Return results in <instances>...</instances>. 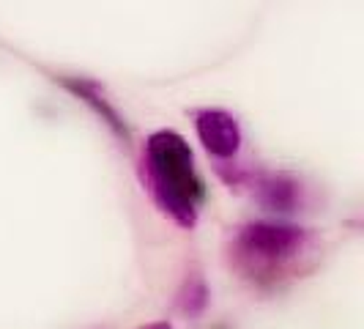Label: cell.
Here are the masks:
<instances>
[{
  "label": "cell",
  "instance_id": "277c9868",
  "mask_svg": "<svg viewBox=\"0 0 364 329\" xmlns=\"http://www.w3.org/2000/svg\"><path fill=\"white\" fill-rule=\"evenodd\" d=\"M255 198L269 212H293L301 203V184L288 176H266L255 184Z\"/></svg>",
  "mask_w": 364,
  "mask_h": 329
},
{
  "label": "cell",
  "instance_id": "8992f818",
  "mask_svg": "<svg viewBox=\"0 0 364 329\" xmlns=\"http://www.w3.org/2000/svg\"><path fill=\"white\" fill-rule=\"evenodd\" d=\"M146 329H173V327H170L167 321H156V324H148Z\"/></svg>",
  "mask_w": 364,
  "mask_h": 329
},
{
  "label": "cell",
  "instance_id": "3957f363",
  "mask_svg": "<svg viewBox=\"0 0 364 329\" xmlns=\"http://www.w3.org/2000/svg\"><path fill=\"white\" fill-rule=\"evenodd\" d=\"M195 127H198V137H200L203 148L211 157H219V160L236 157L238 146H241V129H238V121L230 113L203 110V113H198Z\"/></svg>",
  "mask_w": 364,
  "mask_h": 329
},
{
  "label": "cell",
  "instance_id": "6da1fadb",
  "mask_svg": "<svg viewBox=\"0 0 364 329\" xmlns=\"http://www.w3.org/2000/svg\"><path fill=\"white\" fill-rule=\"evenodd\" d=\"M143 179L151 198L181 228H195L205 203V184L192 148L178 132H154L143 151Z\"/></svg>",
  "mask_w": 364,
  "mask_h": 329
},
{
  "label": "cell",
  "instance_id": "7a4b0ae2",
  "mask_svg": "<svg viewBox=\"0 0 364 329\" xmlns=\"http://www.w3.org/2000/svg\"><path fill=\"white\" fill-rule=\"evenodd\" d=\"M312 236L296 225L250 222L230 241V263L241 277L257 286L277 283L310 253Z\"/></svg>",
  "mask_w": 364,
  "mask_h": 329
},
{
  "label": "cell",
  "instance_id": "5b68a950",
  "mask_svg": "<svg viewBox=\"0 0 364 329\" xmlns=\"http://www.w3.org/2000/svg\"><path fill=\"white\" fill-rule=\"evenodd\" d=\"M208 305V288L200 277H189L183 283L181 293H178V308H181L186 315H198V313L205 310Z\"/></svg>",
  "mask_w": 364,
  "mask_h": 329
}]
</instances>
